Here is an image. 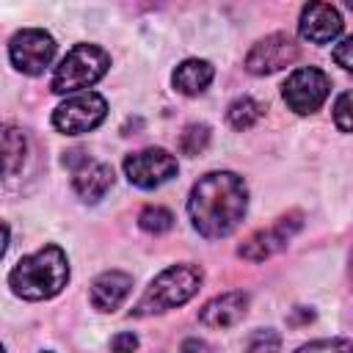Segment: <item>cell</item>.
I'll return each instance as SVG.
<instances>
[{
    "label": "cell",
    "instance_id": "6da1fadb",
    "mask_svg": "<svg viewBox=\"0 0 353 353\" xmlns=\"http://www.w3.org/2000/svg\"><path fill=\"white\" fill-rule=\"evenodd\" d=\"M245 210L248 188L243 176L232 171H210L190 188L188 215L193 229L207 240L232 234L240 226Z\"/></svg>",
    "mask_w": 353,
    "mask_h": 353
},
{
    "label": "cell",
    "instance_id": "7a4b0ae2",
    "mask_svg": "<svg viewBox=\"0 0 353 353\" xmlns=\"http://www.w3.org/2000/svg\"><path fill=\"white\" fill-rule=\"evenodd\" d=\"M66 281H69V259L58 245H44L22 256L8 273V287L22 301L55 298L66 287Z\"/></svg>",
    "mask_w": 353,
    "mask_h": 353
},
{
    "label": "cell",
    "instance_id": "3957f363",
    "mask_svg": "<svg viewBox=\"0 0 353 353\" xmlns=\"http://www.w3.org/2000/svg\"><path fill=\"white\" fill-rule=\"evenodd\" d=\"M201 281H204L201 268H196L190 262L171 265L160 276L152 279V284L143 290V295L130 309V314L132 317H149V314H163L168 309H176L199 292Z\"/></svg>",
    "mask_w": 353,
    "mask_h": 353
},
{
    "label": "cell",
    "instance_id": "277c9868",
    "mask_svg": "<svg viewBox=\"0 0 353 353\" xmlns=\"http://www.w3.org/2000/svg\"><path fill=\"white\" fill-rule=\"evenodd\" d=\"M110 55L97 44H74L52 72L50 88L55 94H80L105 77Z\"/></svg>",
    "mask_w": 353,
    "mask_h": 353
},
{
    "label": "cell",
    "instance_id": "5b68a950",
    "mask_svg": "<svg viewBox=\"0 0 353 353\" xmlns=\"http://www.w3.org/2000/svg\"><path fill=\"white\" fill-rule=\"evenodd\" d=\"M108 116V102L97 91H80L69 94L55 110H52V127L63 135H83L97 130Z\"/></svg>",
    "mask_w": 353,
    "mask_h": 353
},
{
    "label": "cell",
    "instance_id": "8992f818",
    "mask_svg": "<svg viewBox=\"0 0 353 353\" xmlns=\"http://www.w3.org/2000/svg\"><path fill=\"white\" fill-rule=\"evenodd\" d=\"M328 91H331V80L317 66L295 69L281 85V97H284L287 108L298 116H309V113L320 110L323 102L328 99Z\"/></svg>",
    "mask_w": 353,
    "mask_h": 353
},
{
    "label": "cell",
    "instance_id": "52a82bcc",
    "mask_svg": "<svg viewBox=\"0 0 353 353\" xmlns=\"http://www.w3.org/2000/svg\"><path fill=\"white\" fill-rule=\"evenodd\" d=\"M8 58L22 74H41L55 58V39L41 28H22L8 41Z\"/></svg>",
    "mask_w": 353,
    "mask_h": 353
},
{
    "label": "cell",
    "instance_id": "ba28073f",
    "mask_svg": "<svg viewBox=\"0 0 353 353\" xmlns=\"http://www.w3.org/2000/svg\"><path fill=\"white\" fill-rule=\"evenodd\" d=\"M176 171H179L176 157L160 146H149V149H141V152H132L124 157V174L130 179V185H135L141 190L160 188L163 182L176 176Z\"/></svg>",
    "mask_w": 353,
    "mask_h": 353
},
{
    "label": "cell",
    "instance_id": "9c48e42d",
    "mask_svg": "<svg viewBox=\"0 0 353 353\" xmlns=\"http://www.w3.org/2000/svg\"><path fill=\"white\" fill-rule=\"evenodd\" d=\"M301 226H303V215H301L298 210L284 212V215H279L268 229H256L254 234H248V237L243 240V245L237 248V254H240L243 259H248V262H265L268 256L279 254V251L295 237V232H298Z\"/></svg>",
    "mask_w": 353,
    "mask_h": 353
},
{
    "label": "cell",
    "instance_id": "30bf717a",
    "mask_svg": "<svg viewBox=\"0 0 353 353\" xmlns=\"http://www.w3.org/2000/svg\"><path fill=\"white\" fill-rule=\"evenodd\" d=\"M298 55H301V50L290 33H270L248 50L245 69L256 77H265V74H273V72L292 66L298 61Z\"/></svg>",
    "mask_w": 353,
    "mask_h": 353
},
{
    "label": "cell",
    "instance_id": "8fae6325",
    "mask_svg": "<svg viewBox=\"0 0 353 353\" xmlns=\"http://www.w3.org/2000/svg\"><path fill=\"white\" fill-rule=\"evenodd\" d=\"M298 33L312 44H328L342 33V17L331 3H309L301 11Z\"/></svg>",
    "mask_w": 353,
    "mask_h": 353
},
{
    "label": "cell",
    "instance_id": "7c38bea8",
    "mask_svg": "<svg viewBox=\"0 0 353 353\" xmlns=\"http://www.w3.org/2000/svg\"><path fill=\"white\" fill-rule=\"evenodd\" d=\"M245 312H248V295L243 290H232L207 301L199 312V320L207 328H232L245 317Z\"/></svg>",
    "mask_w": 353,
    "mask_h": 353
},
{
    "label": "cell",
    "instance_id": "4fadbf2b",
    "mask_svg": "<svg viewBox=\"0 0 353 353\" xmlns=\"http://www.w3.org/2000/svg\"><path fill=\"white\" fill-rule=\"evenodd\" d=\"M72 188L83 201H99L113 188V168L102 160H85L72 171Z\"/></svg>",
    "mask_w": 353,
    "mask_h": 353
},
{
    "label": "cell",
    "instance_id": "5bb4252c",
    "mask_svg": "<svg viewBox=\"0 0 353 353\" xmlns=\"http://www.w3.org/2000/svg\"><path fill=\"white\" fill-rule=\"evenodd\" d=\"M132 290V276L121 270H105L91 284V306L97 312H116Z\"/></svg>",
    "mask_w": 353,
    "mask_h": 353
},
{
    "label": "cell",
    "instance_id": "9a60e30c",
    "mask_svg": "<svg viewBox=\"0 0 353 353\" xmlns=\"http://www.w3.org/2000/svg\"><path fill=\"white\" fill-rule=\"evenodd\" d=\"M212 77H215V69H212L210 61H204V58H188V61H182V63L174 69L171 83H174V88H176L179 94H185V97H199V94L207 91V85L212 83Z\"/></svg>",
    "mask_w": 353,
    "mask_h": 353
},
{
    "label": "cell",
    "instance_id": "2e32d148",
    "mask_svg": "<svg viewBox=\"0 0 353 353\" xmlns=\"http://www.w3.org/2000/svg\"><path fill=\"white\" fill-rule=\"evenodd\" d=\"M28 157V138L14 124H0V179L14 176Z\"/></svg>",
    "mask_w": 353,
    "mask_h": 353
},
{
    "label": "cell",
    "instance_id": "e0dca14e",
    "mask_svg": "<svg viewBox=\"0 0 353 353\" xmlns=\"http://www.w3.org/2000/svg\"><path fill=\"white\" fill-rule=\"evenodd\" d=\"M262 113H265V105L262 102H256L254 97H237L232 105H229V110H226V121L234 127V130H248V127H254L259 119H262Z\"/></svg>",
    "mask_w": 353,
    "mask_h": 353
},
{
    "label": "cell",
    "instance_id": "ac0fdd59",
    "mask_svg": "<svg viewBox=\"0 0 353 353\" xmlns=\"http://www.w3.org/2000/svg\"><path fill=\"white\" fill-rule=\"evenodd\" d=\"M138 226L143 232H149V234H163V232H168L174 226V215H171V210H165L160 204H149V207L141 210Z\"/></svg>",
    "mask_w": 353,
    "mask_h": 353
},
{
    "label": "cell",
    "instance_id": "d6986e66",
    "mask_svg": "<svg viewBox=\"0 0 353 353\" xmlns=\"http://www.w3.org/2000/svg\"><path fill=\"white\" fill-rule=\"evenodd\" d=\"M210 143V127L207 124H188L179 135V152L188 157H196L207 149Z\"/></svg>",
    "mask_w": 353,
    "mask_h": 353
},
{
    "label": "cell",
    "instance_id": "ffe728a7",
    "mask_svg": "<svg viewBox=\"0 0 353 353\" xmlns=\"http://www.w3.org/2000/svg\"><path fill=\"white\" fill-rule=\"evenodd\" d=\"M245 353H281V334L273 328H259L245 339Z\"/></svg>",
    "mask_w": 353,
    "mask_h": 353
},
{
    "label": "cell",
    "instance_id": "44dd1931",
    "mask_svg": "<svg viewBox=\"0 0 353 353\" xmlns=\"http://www.w3.org/2000/svg\"><path fill=\"white\" fill-rule=\"evenodd\" d=\"M295 353H353V345L347 336H334V339H317V342L301 345Z\"/></svg>",
    "mask_w": 353,
    "mask_h": 353
},
{
    "label": "cell",
    "instance_id": "7402d4cb",
    "mask_svg": "<svg viewBox=\"0 0 353 353\" xmlns=\"http://www.w3.org/2000/svg\"><path fill=\"white\" fill-rule=\"evenodd\" d=\"M334 121L339 127V132H350V94L342 91L336 97V105H334Z\"/></svg>",
    "mask_w": 353,
    "mask_h": 353
},
{
    "label": "cell",
    "instance_id": "603a6c76",
    "mask_svg": "<svg viewBox=\"0 0 353 353\" xmlns=\"http://www.w3.org/2000/svg\"><path fill=\"white\" fill-rule=\"evenodd\" d=\"M110 350L113 353H135L138 350V336L132 331H119L110 339Z\"/></svg>",
    "mask_w": 353,
    "mask_h": 353
},
{
    "label": "cell",
    "instance_id": "cb8c5ba5",
    "mask_svg": "<svg viewBox=\"0 0 353 353\" xmlns=\"http://www.w3.org/2000/svg\"><path fill=\"white\" fill-rule=\"evenodd\" d=\"M350 50H353V39H350V36H345V39L336 44V50H334V61H336V63H339L345 72H350V69H353Z\"/></svg>",
    "mask_w": 353,
    "mask_h": 353
},
{
    "label": "cell",
    "instance_id": "d4e9b609",
    "mask_svg": "<svg viewBox=\"0 0 353 353\" xmlns=\"http://www.w3.org/2000/svg\"><path fill=\"white\" fill-rule=\"evenodd\" d=\"M182 353H210V347L201 339H185L182 342Z\"/></svg>",
    "mask_w": 353,
    "mask_h": 353
},
{
    "label": "cell",
    "instance_id": "484cf974",
    "mask_svg": "<svg viewBox=\"0 0 353 353\" xmlns=\"http://www.w3.org/2000/svg\"><path fill=\"white\" fill-rule=\"evenodd\" d=\"M8 237H11L8 226H6V223H0V256H3V254H6V248H8Z\"/></svg>",
    "mask_w": 353,
    "mask_h": 353
},
{
    "label": "cell",
    "instance_id": "4316f807",
    "mask_svg": "<svg viewBox=\"0 0 353 353\" xmlns=\"http://www.w3.org/2000/svg\"><path fill=\"white\" fill-rule=\"evenodd\" d=\"M0 353H6V350H3V345H0Z\"/></svg>",
    "mask_w": 353,
    "mask_h": 353
},
{
    "label": "cell",
    "instance_id": "83f0119b",
    "mask_svg": "<svg viewBox=\"0 0 353 353\" xmlns=\"http://www.w3.org/2000/svg\"><path fill=\"white\" fill-rule=\"evenodd\" d=\"M44 353H50V350H44Z\"/></svg>",
    "mask_w": 353,
    "mask_h": 353
}]
</instances>
